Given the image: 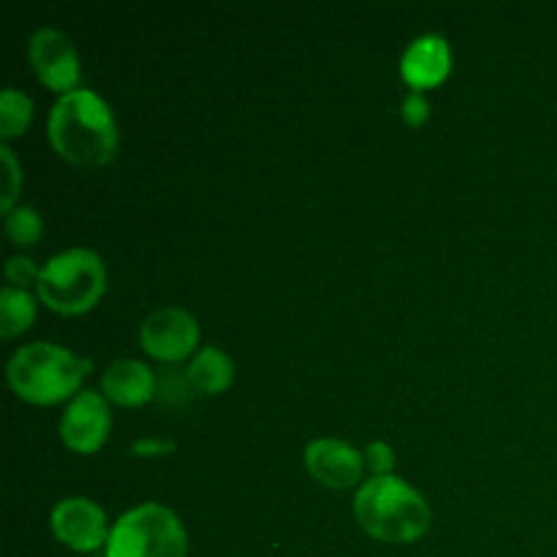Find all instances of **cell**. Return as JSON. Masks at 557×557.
Returning <instances> with one entry per match:
<instances>
[{
    "mask_svg": "<svg viewBox=\"0 0 557 557\" xmlns=\"http://www.w3.org/2000/svg\"><path fill=\"white\" fill-rule=\"evenodd\" d=\"M47 134L63 161L87 169L112 161L120 141L112 107L87 87H76L54 101Z\"/></svg>",
    "mask_w": 557,
    "mask_h": 557,
    "instance_id": "1",
    "label": "cell"
},
{
    "mask_svg": "<svg viewBox=\"0 0 557 557\" xmlns=\"http://www.w3.org/2000/svg\"><path fill=\"white\" fill-rule=\"evenodd\" d=\"M354 515L370 539L384 544H413L430 531L433 509L406 479L370 476L354 498Z\"/></svg>",
    "mask_w": 557,
    "mask_h": 557,
    "instance_id": "2",
    "label": "cell"
},
{
    "mask_svg": "<svg viewBox=\"0 0 557 557\" xmlns=\"http://www.w3.org/2000/svg\"><path fill=\"white\" fill-rule=\"evenodd\" d=\"M92 362L58 343H27L9 359V384L16 397L33 406H58L74 400L90 375Z\"/></svg>",
    "mask_w": 557,
    "mask_h": 557,
    "instance_id": "3",
    "label": "cell"
},
{
    "mask_svg": "<svg viewBox=\"0 0 557 557\" xmlns=\"http://www.w3.org/2000/svg\"><path fill=\"white\" fill-rule=\"evenodd\" d=\"M107 292V264L90 248H69L41 267L36 297L60 315L87 313Z\"/></svg>",
    "mask_w": 557,
    "mask_h": 557,
    "instance_id": "4",
    "label": "cell"
},
{
    "mask_svg": "<svg viewBox=\"0 0 557 557\" xmlns=\"http://www.w3.org/2000/svg\"><path fill=\"white\" fill-rule=\"evenodd\" d=\"M107 557H185L188 536L169 506L139 504L120 515L103 547Z\"/></svg>",
    "mask_w": 557,
    "mask_h": 557,
    "instance_id": "5",
    "label": "cell"
},
{
    "mask_svg": "<svg viewBox=\"0 0 557 557\" xmlns=\"http://www.w3.org/2000/svg\"><path fill=\"white\" fill-rule=\"evenodd\" d=\"M199 337V321L177 305H163L152 310L139 326V343L145 354L163 364H177L188 357L194 359Z\"/></svg>",
    "mask_w": 557,
    "mask_h": 557,
    "instance_id": "6",
    "label": "cell"
},
{
    "mask_svg": "<svg viewBox=\"0 0 557 557\" xmlns=\"http://www.w3.org/2000/svg\"><path fill=\"white\" fill-rule=\"evenodd\" d=\"M27 58H30L36 76L49 90L65 96L79 87V54H76L74 41L58 27H38L27 41Z\"/></svg>",
    "mask_w": 557,
    "mask_h": 557,
    "instance_id": "7",
    "label": "cell"
},
{
    "mask_svg": "<svg viewBox=\"0 0 557 557\" xmlns=\"http://www.w3.org/2000/svg\"><path fill=\"white\" fill-rule=\"evenodd\" d=\"M54 539L65 544L74 553H96L109 542V520L107 511L96 500L85 495H71L54 504L52 517H49Z\"/></svg>",
    "mask_w": 557,
    "mask_h": 557,
    "instance_id": "8",
    "label": "cell"
},
{
    "mask_svg": "<svg viewBox=\"0 0 557 557\" xmlns=\"http://www.w3.org/2000/svg\"><path fill=\"white\" fill-rule=\"evenodd\" d=\"M112 413L103 392L82 389L60 417V441L76 455H96L109 438Z\"/></svg>",
    "mask_w": 557,
    "mask_h": 557,
    "instance_id": "9",
    "label": "cell"
},
{
    "mask_svg": "<svg viewBox=\"0 0 557 557\" xmlns=\"http://www.w3.org/2000/svg\"><path fill=\"white\" fill-rule=\"evenodd\" d=\"M305 468L330 490H351L364 484V455L341 438H313L305 446Z\"/></svg>",
    "mask_w": 557,
    "mask_h": 557,
    "instance_id": "10",
    "label": "cell"
},
{
    "mask_svg": "<svg viewBox=\"0 0 557 557\" xmlns=\"http://www.w3.org/2000/svg\"><path fill=\"white\" fill-rule=\"evenodd\" d=\"M451 71V49L438 33L413 38L400 58V76L413 92L438 87Z\"/></svg>",
    "mask_w": 557,
    "mask_h": 557,
    "instance_id": "11",
    "label": "cell"
},
{
    "mask_svg": "<svg viewBox=\"0 0 557 557\" xmlns=\"http://www.w3.org/2000/svg\"><path fill=\"white\" fill-rule=\"evenodd\" d=\"M101 392L109 403L139 408L156 397V373L139 359H114L101 375Z\"/></svg>",
    "mask_w": 557,
    "mask_h": 557,
    "instance_id": "12",
    "label": "cell"
},
{
    "mask_svg": "<svg viewBox=\"0 0 557 557\" xmlns=\"http://www.w3.org/2000/svg\"><path fill=\"white\" fill-rule=\"evenodd\" d=\"M188 379L199 395H223L234 384V359L223 348L205 346L194 354L188 368Z\"/></svg>",
    "mask_w": 557,
    "mask_h": 557,
    "instance_id": "13",
    "label": "cell"
},
{
    "mask_svg": "<svg viewBox=\"0 0 557 557\" xmlns=\"http://www.w3.org/2000/svg\"><path fill=\"white\" fill-rule=\"evenodd\" d=\"M36 302L38 297H33L25 288L5 286L3 292H0V335H3L5 341L30 330L38 313Z\"/></svg>",
    "mask_w": 557,
    "mask_h": 557,
    "instance_id": "14",
    "label": "cell"
},
{
    "mask_svg": "<svg viewBox=\"0 0 557 557\" xmlns=\"http://www.w3.org/2000/svg\"><path fill=\"white\" fill-rule=\"evenodd\" d=\"M33 120V101L27 92L16 87H3L0 92V139L9 145L11 139H20Z\"/></svg>",
    "mask_w": 557,
    "mask_h": 557,
    "instance_id": "15",
    "label": "cell"
},
{
    "mask_svg": "<svg viewBox=\"0 0 557 557\" xmlns=\"http://www.w3.org/2000/svg\"><path fill=\"white\" fill-rule=\"evenodd\" d=\"M44 232V218L36 207L16 205L14 210L5 212V237L16 245V248H27L36 245Z\"/></svg>",
    "mask_w": 557,
    "mask_h": 557,
    "instance_id": "16",
    "label": "cell"
},
{
    "mask_svg": "<svg viewBox=\"0 0 557 557\" xmlns=\"http://www.w3.org/2000/svg\"><path fill=\"white\" fill-rule=\"evenodd\" d=\"M194 392L196 389L188 379V370L161 368V373H156V397H161V400L185 403Z\"/></svg>",
    "mask_w": 557,
    "mask_h": 557,
    "instance_id": "17",
    "label": "cell"
},
{
    "mask_svg": "<svg viewBox=\"0 0 557 557\" xmlns=\"http://www.w3.org/2000/svg\"><path fill=\"white\" fill-rule=\"evenodd\" d=\"M0 163H3V194H0V210L11 212L16 207V196L22 194V166L9 145H0Z\"/></svg>",
    "mask_w": 557,
    "mask_h": 557,
    "instance_id": "18",
    "label": "cell"
},
{
    "mask_svg": "<svg viewBox=\"0 0 557 557\" xmlns=\"http://www.w3.org/2000/svg\"><path fill=\"white\" fill-rule=\"evenodd\" d=\"M38 275H41V267H36L30 256L16 253L9 256V261H5V281H9V286L25 288L27 292V286H36Z\"/></svg>",
    "mask_w": 557,
    "mask_h": 557,
    "instance_id": "19",
    "label": "cell"
},
{
    "mask_svg": "<svg viewBox=\"0 0 557 557\" xmlns=\"http://www.w3.org/2000/svg\"><path fill=\"white\" fill-rule=\"evenodd\" d=\"M362 455H364V466L370 468L373 476H389L392 468H395V449H392L386 441H373Z\"/></svg>",
    "mask_w": 557,
    "mask_h": 557,
    "instance_id": "20",
    "label": "cell"
},
{
    "mask_svg": "<svg viewBox=\"0 0 557 557\" xmlns=\"http://www.w3.org/2000/svg\"><path fill=\"white\" fill-rule=\"evenodd\" d=\"M403 120H406L408 125H413V128H419V125H424L430 120V103L428 98L422 96V92H408L406 98H403Z\"/></svg>",
    "mask_w": 557,
    "mask_h": 557,
    "instance_id": "21",
    "label": "cell"
},
{
    "mask_svg": "<svg viewBox=\"0 0 557 557\" xmlns=\"http://www.w3.org/2000/svg\"><path fill=\"white\" fill-rule=\"evenodd\" d=\"M131 449H134V455L139 457H161V455H169V451H174V441L158 438V435H147V438L134 441Z\"/></svg>",
    "mask_w": 557,
    "mask_h": 557,
    "instance_id": "22",
    "label": "cell"
}]
</instances>
